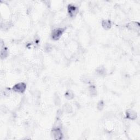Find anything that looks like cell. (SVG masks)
<instances>
[{
    "label": "cell",
    "instance_id": "9c48e42d",
    "mask_svg": "<svg viewBox=\"0 0 140 140\" xmlns=\"http://www.w3.org/2000/svg\"><path fill=\"white\" fill-rule=\"evenodd\" d=\"M106 70L103 66H99L96 69V73L99 76H105L106 75Z\"/></svg>",
    "mask_w": 140,
    "mask_h": 140
},
{
    "label": "cell",
    "instance_id": "ac0fdd59",
    "mask_svg": "<svg viewBox=\"0 0 140 140\" xmlns=\"http://www.w3.org/2000/svg\"><path fill=\"white\" fill-rule=\"evenodd\" d=\"M2 92L3 93V94H4V96H8L11 94V89L9 88H6L5 89H4V91Z\"/></svg>",
    "mask_w": 140,
    "mask_h": 140
},
{
    "label": "cell",
    "instance_id": "5bb4252c",
    "mask_svg": "<svg viewBox=\"0 0 140 140\" xmlns=\"http://www.w3.org/2000/svg\"><path fill=\"white\" fill-rule=\"evenodd\" d=\"M105 107V103L103 100H100L97 104V109L98 111H102Z\"/></svg>",
    "mask_w": 140,
    "mask_h": 140
},
{
    "label": "cell",
    "instance_id": "30bf717a",
    "mask_svg": "<svg viewBox=\"0 0 140 140\" xmlns=\"http://www.w3.org/2000/svg\"><path fill=\"white\" fill-rule=\"evenodd\" d=\"M63 112H65L67 113H71L73 112V108L72 106L68 103H65L63 106V109H62Z\"/></svg>",
    "mask_w": 140,
    "mask_h": 140
},
{
    "label": "cell",
    "instance_id": "3957f363",
    "mask_svg": "<svg viewBox=\"0 0 140 140\" xmlns=\"http://www.w3.org/2000/svg\"><path fill=\"white\" fill-rule=\"evenodd\" d=\"M26 89V84L24 82H20L15 84L13 86L12 90L15 92L22 94Z\"/></svg>",
    "mask_w": 140,
    "mask_h": 140
},
{
    "label": "cell",
    "instance_id": "2e32d148",
    "mask_svg": "<svg viewBox=\"0 0 140 140\" xmlns=\"http://www.w3.org/2000/svg\"><path fill=\"white\" fill-rule=\"evenodd\" d=\"M81 81H82V82L85 83V84H88L90 82V79L89 78V77L87 76H83L81 77Z\"/></svg>",
    "mask_w": 140,
    "mask_h": 140
},
{
    "label": "cell",
    "instance_id": "ba28073f",
    "mask_svg": "<svg viewBox=\"0 0 140 140\" xmlns=\"http://www.w3.org/2000/svg\"><path fill=\"white\" fill-rule=\"evenodd\" d=\"M102 27L106 30H110L112 27V23L108 19L103 20L101 22Z\"/></svg>",
    "mask_w": 140,
    "mask_h": 140
},
{
    "label": "cell",
    "instance_id": "5b68a950",
    "mask_svg": "<svg viewBox=\"0 0 140 140\" xmlns=\"http://www.w3.org/2000/svg\"><path fill=\"white\" fill-rule=\"evenodd\" d=\"M126 28L129 30L138 32L139 30V24L136 22H131L126 24Z\"/></svg>",
    "mask_w": 140,
    "mask_h": 140
},
{
    "label": "cell",
    "instance_id": "7c38bea8",
    "mask_svg": "<svg viewBox=\"0 0 140 140\" xmlns=\"http://www.w3.org/2000/svg\"><path fill=\"white\" fill-rule=\"evenodd\" d=\"M65 97L68 100H71L75 97L74 92L71 90H67L65 93Z\"/></svg>",
    "mask_w": 140,
    "mask_h": 140
},
{
    "label": "cell",
    "instance_id": "6da1fadb",
    "mask_svg": "<svg viewBox=\"0 0 140 140\" xmlns=\"http://www.w3.org/2000/svg\"><path fill=\"white\" fill-rule=\"evenodd\" d=\"M65 30V28H58L53 29L50 35L51 39L54 41H58L61 37Z\"/></svg>",
    "mask_w": 140,
    "mask_h": 140
},
{
    "label": "cell",
    "instance_id": "4fadbf2b",
    "mask_svg": "<svg viewBox=\"0 0 140 140\" xmlns=\"http://www.w3.org/2000/svg\"><path fill=\"white\" fill-rule=\"evenodd\" d=\"M12 24L11 22H4V23H1V29H3L5 30H7L10 29L11 27H12Z\"/></svg>",
    "mask_w": 140,
    "mask_h": 140
},
{
    "label": "cell",
    "instance_id": "52a82bcc",
    "mask_svg": "<svg viewBox=\"0 0 140 140\" xmlns=\"http://www.w3.org/2000/svg\"><path fill=\"white\" fill-rule=\"evenodd\" d=\"M1 58L2 60H3L8 57L9 55V50L8 48L4 46V44L3 45L2 42H1Z\"/></svg>",
    "mask_w": 140,
    "mask_h": 140
},
{
    "label": "cell",
    "instance_id": "8fae6325",
    "mask_svg": "<svg viewBox=\"0 0 140 140\" xmlns=\"http://www.w3.org/2000/svg\"><path fill=\"white\" fill-rule=\"evenodd\" d=\"M88 91L91 96H96L97 95V89L94 85H90L88 88Z\"/></svg>",
    "mask_w": 140,
    "mask_h": 140
},
{
    "label": "cell",
    "instance_id": "8992f818",
    "mask_svg": "<svg viewBox=\"0 0 140 140\" xmlns=\"http://www.w3.org/2000/svg\"><path fill=\"white\" fill-rule=\"evenodd\" d=\"M125 116L126 119L130 120H135L137 118V113L133 110H128L126 111Z\"/></svg>",
    "mask_w": 140,
    "mask_h": 140
},
{
    "label": "cell",
    "instance_id": "277c9868",
    "mask_svg": "<svg viewBox=\"0 0 140 140\" xmlns=\"http://www.w3.org/2000/svg\"><path fill=\"white\" fill-rule=\"evenodd\" d=\"M68 14L70 18H75L77 14L78 9L75 5L70 4L68 7Z\"/></svg>",
    "mask_w": 140,
    "mask_h": 140
},
{
    "label": "cell",
    "instance_id": "7a4b0ae2",
    "mask_svg": "<svg viewBox=\"0 0 140 140\" xmlns=\"http://www.w3.org/2000/svg\"><path fill=\"white\" fill-rule=\"evenodd\" d=\"M51 135L55 139H61L63 138L64 135L61 128L59 126L53 127L51 130Z\"/></svg>",
    "mask_w": 140,
    "mask_h": 140
},
{
    "label": "cell",
    "instance_id": "9a60e30c",
    "mask_svg": "<svg viewBox=\"0 0 140 140\" xmlns=\"http://www.w3.org/2000/svg\"><path fill=\"white\" fill-rule=\"evenodd\" d=\"M54 102L56 106H60V105L61 103V98L58 94L54 95Z\"/></svg>",
    "mask_w": 140,
    "mask_h": 140
},
{
    "label": "cell",
    "instance_id": "e0dca14e",
    "mask_svg": "<svg viewBox=\"0 0 140 140\" xmlns=\"http://www.w3.org/2000/svg\"><path fill=\"white\" fill-rule=\"evenodd\" d=\"M52 49H53V46L50 43H46L44 45V50L47 53L50 52L52 50Z\"/></svg>",
    "mask_w": 140,
    "mask_h": 140
}]
</instances>
